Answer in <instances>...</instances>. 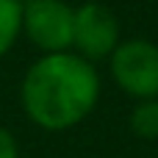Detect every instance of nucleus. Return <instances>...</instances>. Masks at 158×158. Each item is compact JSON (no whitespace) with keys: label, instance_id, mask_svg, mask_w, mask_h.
I'll return each instance as SVG.
<instances>
[{"label":"nucleus","instance_id":"nucleus-1","mask_svg":"<svg viewBox=\"0 0 158 158\" xmlns=\"http://www.w3.org/2000/svg\"><path fill=\"white\" fill-rule=\"evenodd\" d=\"M100 97V78L92 61L64 53H44L22 81V108L44 131H67L83 122Z\"/></svg>","mask_w":158,"mask_h":158},{"label":"nucleus","instance_id":"nucleus-2","mask_svg":"<svg viewBox=\"0 0 158 158\" xmlns=\"http://www.w3.org/2000/svg\"><path fill=\"white\" fill-rule=\"evenodd\" d=\"M108 58L111 75L125 94L136 100L158 97V44L147 39H128L119 42Z\"/></svg>","mask_w":158,"mask_h":158},{"label":"nucleus","instance_id":"nucleus-3","mask_svg":"<svg viewBox=\"0 0 158 158\" xmlns=\"http://www.w3.org/2000/svg\"><path fill=\"white\" fill-rule=\"evenodd\" d=\"M75 8L64 0H25L22 31L42 53H64L72 47Z\"/></svg>","mask_w":158,"mask_h":158},{"label":"nucleus","instance_id":"nucleus-4","mask_svg":"<svg viewBox=\"0 0 158 158\" xmlns=\"http://www.w3.org/2000/svg\"><path fill=\"white\" fill-rule=\"evenodd\" d=\"M72 44L78 47V56L86 61L108 58L119 44V19L117 14L103 3H83L75 8V25H72Z\"/></svg>","mask_w":158,"mask_h":158},{"label":"nucleus","instance_id":"nucleus-5","mask_svg":"<svg viewBox=\"0 0 158 158\" xmlns=\"http://www.w3.org/2000/svg\"><path fill=\"white\" fill-rule=\"evenodd\" d=\"M22 33V0H0V56H6Z\"/></svg>","mask_w":158,"mask_h":158},{"label":"nucleus","instance_id":"nucleus-6","mask_svg":"<svg viewBox=\"0 0 158 158\" xmlns=\"http://www.w3.org/2000/svg\"><path fill=\"white\" fill-rule=\"evenodd\" d=\"M131 131L142 139H158V97L139 100L131 111Z\"/></svg>","mask_w":158,"mask_h":158},{"label":"nucleus","instance_id":"nucleus-7","mask_svg":"<svg viewBox=\"0 0 158 158\" xmlns=\"http://www.w3.org/2000/svg\"><path fill=\"white\" fill-rule=\"evenodd\" d=\"M17 156H19L17 139H14L6 128H0V158H17Z\"/></svg>","mask_w":158,"mask_h":158}]
</instances>
